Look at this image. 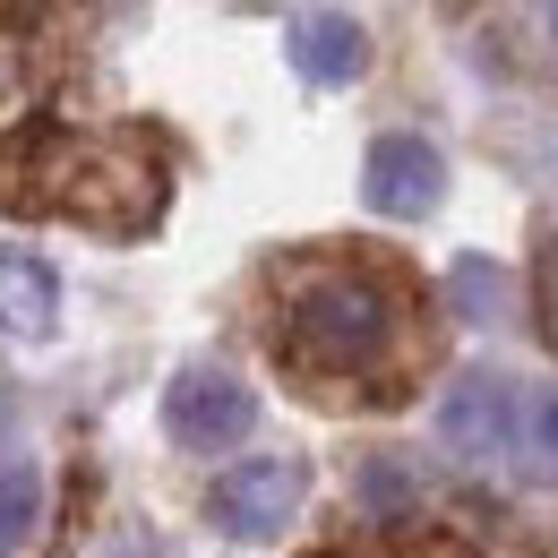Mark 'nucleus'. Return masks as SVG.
<instances>
[{"mask_svg":"<svg viewBox=\"0 0 558 558\" xmlns=\"http://www.w3.org/2000/svg\"><path fill=\"white\" fill-rule=\"evenodd\" d=\"M163 146L146 130H61L35 121L0 146V207L17 215H70L86 232L138 241L163 223Z\"/></svg>","mask_w":558,"mask_h":558,"instance_id":"1","label":"nucleus"},{"mask_svg":"<svg viewBox=\"0 0 558 558\" xmlns=\"http://www.w3.org/2000/svg\"><path fill=\"white\" fill-rule=\"evenodd\" d=\"M396 336H404L396 283L361 276V267H327L283 301V352L310 378H369V369H387Z\"/></svg>","mask_w":558,"mask_h":558,"instance_id":"2","label":"nucleus"},{"mask_svg":"<svg viewBox=\"0 0 558 558\" xmlns=\"http://www.w3.org/2000/svg\"><path fill=\"white\" fill-rule=\"evenodd\" d=\"M301 498H310V464L301 456H250V464H232L207 489V515L232 542H267V533H283L301 515Z\"/></svg>","mask_w":558,"mask_h":558,"instance_id":"3","label":"nucleus"},{"mask_svg":"<svg viewBox=\"0 0 558 558\" xmlns=\"http://www.w3.org/2000/svg\"><path fill=\"white\" fill-rule=\"evenodd\" d=\"M250 421H258V396L232 378V369H181L172 387H163V429L181 438V447H198V456H223V447H241L250 438Z\"/></svg>","mask_w":558,"mask_h":558,"instance_id":"4","label":"nucleus"},{"mask_svg":"<svg viewBox=\"0 0 558 558\" xmlns=\"http://www.w3.org/2000/svg\"><path fill=\"white\" fill-rule=\"evenodd\" d=\"M361 198H369V215H396V223L438 215V198H447V155L429 138H413V130L369 138V155H361Z\"/></svg>","mask_w":558,"mask_h":558,"instance_id":"5","label":"nucleus"},{"mask_svg":"<svg viewBox=\"0 0 558 558\" xmlns=\"http://www.w3.org/2000/svg\"><path fill=\"white\" fill-rule=\"evenodd\" d=\"M515 413H524V396H515L498 369H464V378L438 396V438H447L464 464H489V456L515 447Z\"/></svg>","mask_w":558,"mask_h":558,"instance_id":"6","label":"nucleus"},{"mask_svg":"<svg viewBox=\"0 0 558 558\" xmlns=\"http://www.w3.org/2000/svg\"><path fill=\"white\" fill-rule=\"evenodd\" d=\"M283 52H292V70L310 77V86H352V77L369 70V35H361V17H344V9H301L283 26Z\"/></svg>","mask_w":558,"mask_h":558,"instance_id":"7","label":"nucleus"},{"mask_svg":"<svg viewBox=\"0 0 558 558\" xmlns=\"http://www.w3.org/2000/svg\"><path fill=\"white\" fill-rule=\"evenodd\" d=\"M52 318H61L52 267L26 258V250H0V327H9V336H52Z\"/></svg>","mask_w":558,"mask_h":558,"instance_id":"8","label":"nucleus"},{"mask_svg":"<svg viewBox=\"0 0 558 558\" xmlns=\"http://www.w3.org/2000/svg\"><path fill=\"white\" fill-rule=\"evenodd\" d=\"M44 524V473L35 456H0V558H17Z\"/></svg>","mask_w":558,"mask_h":558,"instance_id":"9","label":"nucleus"},{"mask_svg":"<svg viewBox=\"0 0 558 558\" xmlns=\"http://www.w3.org/2000/svg\"><path fill=\"white\" fill-rule=\"evenodd\" d=\"M515 456H524L533 482H558V387L524 396V413H515Z\"/></svg>","mask_w":558,"mask_h":558,"instance_id":"10","label":"nucleus"},{"mask_svg":"<svg viewBox=\"0 0 558 558\" xmlns=\"http://www.w3.org/2000/svg\"><path fill=\"white\" fill-rule=\"evenodd\" d=\"M542 310H550V344H558V258L542 267Z\"/></svg>","mask_w":558,"mask_h":558,"instance_id":"11","label":"nucleus"},{"mask_svg":"<svg viewBox=\"0 0 558 558\" xmlns=\"http://www.w3.org/2000/svg\"><path fill=\"white\" fill-rule=\"evenodd\" d=\"M550 17H558V0H550Z\"/></svg>","mask_w":558,"mask_h":558,"instance_id":"12","label":"nucleus"}]
</instances>
